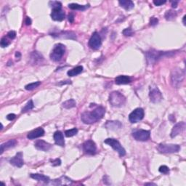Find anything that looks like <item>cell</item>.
<instances>
[{"instance_id": "cell-1", "label": "cell", "mask_w": 186, "mask_h": 186, "mask_svg": "<svg viewBox=\"0 0 186 186\" xmlns=\"http://www.w3.org/2000/svg\"><path fill=\"white\" fill-rule=\"evenodd\" d=\"M106 110L103 106H98L93 111H85L81 115V119L86 124H92L103 118Z\"/></svg>"}, {"instance_id": "cell-2", "label": "cell", "mask_w": 186, "mask_h": 186, "mask_svg": "<svg viewBox=\"0 0 186 186\" xmlns=\"http://www.w3.org/2000/svg\"><path fill=\"white\" fill-rule=\"evenodd\" d=\"M175 54V51H170V52H162L158 51L156 50H150V51H148L145 53L146 60H147L148 64L153 65L156 63L158 60L162 59L163 58L166 57H171Z\"/></svg>"}, {"instance_id": "cell-3", "label": "cell", "mask_w": 186, "mask_h": 186, "mask_svg": "<svg viewBox=\"0 0 186 186\" xmlns=\"http://www.w3.org/2000/svg\"><path fill=\"white\" fill-rule=\"evenodd\" d=\"M185 79V72L181 68H176L172 70L171 74V83L175 88H179L181 86Z\"/></svg>"}, {"instance_id": "cell-4", "label": "cell", "mask_w": 186, "mask_h": 186, "mask_svg": "<svg viewBox=\"0 0 186 186\" xmlns=\"http://www.w3.org/2000/svg\"><path fill=\"white\" fill-rule=\"evenodd\" d=\"M109 103L113 107H122L126 103V98L119 92H112L109 95Z\"/></svg>"}, {"instance_id": "cell-5", "label": "cell", "mask_w": 186, "mask_h": 186, "mask_svg": "<svg viewBox=\"0 0 186 186\" xmlns=\"http://www.w3.org/2000/svg\"><path fill=\"white\" fill-rule=\"evenodd\" d=\"M66 53V47L63 44H57L54 47L53 51L50 54V58L55 62H58L62 59Z\"/></svg>"}, {"instance_id": "cell-6", "label": "cell", "mask_w": 186, "mask_h": 186, "mask_svg": "<svg viewBox=\"0 0 186 186\" xmlns=\"http://www.w3.org/2000/svg\"><path fill=\"white\" fill-rule=\"evenodd\" d=\"M157 149L162 154H172L178 152L180 147L178 145L175 144H160Z\"/></svg>"}, {"instance_id": "cell-7", "label": "cell", "mask_w": 186, "mask_h": 186, "mask_svg": "<svg viewBox=\"0 0 186 186\" xmlns=\"http://www.w3.org/2000/svg\"><path fill=\"white\" fill-rule=\"evenodd\" d=\"M104 143L106 144H108L110 146L114 148V149L117 151L119 154L120 156H124L126 155V150L124 148L122 147V145H121V143L116 139L113 138H108L105 140Z\"/></svg>"}, {"instance_id": "cell-8", "label": "cell", "mask_w": 186, "mask_h": 186, "mask_svg": "<svg viewBox=\"0 0 186 186\" xmlns=\"http://www.w3.org/2000/svg\"><path fill=\"white\" fill-rule=\"evenodd\" d=\"M144 117V110L143 108H137L136 109H135L132 112L129 114V122L132 124L135 123L139 122L140 121H141Z\"/></svg>"}, {"instance_id": "cell-9", "label": "cell", "mask_w": 186, "mask_h": 186, "mask_svg": "<svg viewBox=\"0 0 186 186\" xmlns=\"http://www.w3.org/2000/svg\"><path fill=\"white\" fill-rule=\"evenodd\" d=\"M101 37L97 32H94L89 41V46L93 50H97L101 47Z\"/></svg>"}, {"instance_id": "cell-10", "label": "cell", "mask_w": 186, "mask_h": 186, "mask_svg": "<svg viewBox=\"0 0 186 186\" xmlns=\"http://www.w3.org/2000/svg\"><path fill=\"white\" fill-rule=\"evenodd\" d=\"M150 132L144 129H139L132 133V137L137 141H147L150 138Z\"/></svg>"}, {"instance_id": "cell-11", "label": "cell", "mask_w": 186, "mask_h": 186, "mask_svg": "<svg viewBox=\"0 0 186 186\" xmlns=\"http://www.w3.org/2000/svg\"><path fill=\"white\" fill-rule=\"evenodd\" d=\"M82 148L86 154H89V155H94L97 151L96 144L92 140H88V141L84 142L82 145Z\"/></svg>"}, {"instance_id": "cell-12", "label": "cell", "mask_w": 186, "mask_h": 186, "mask_svg": "<svg viewBox=\"0 0 186 186\" xmlns=\"http://www.w3.org/2000/svg\"><path fill=\"white\" fill-rule=\"evenodd\" d=\"M149 97H150V101L154 103H159L163 98L162 93H161L159 89H158L156 87H152V88L150 89L149 93Z\"/></svg>"}, {"instance_id": "cell-13", "label": "cell", "mask_w": 186, "mask_h": 186, "mask_svg": "<svg viewBox=\"0 0 186 186\" xmlns=\"http://www.w3.org/2000/svg\"><path fill=\"white\" fill-rule=\"evenodd\" d=\"M51 36L55 38L60 39H76V34L72 31H60L58 33H51Z\"/></svg>"}, {"instance_id": "cell-14", "label": "cell", "mask_w": 186, "mask_h": 186, "mask_svg": "<svg viewBox=\"0 0 186 186\" xmlns=\"http://www.w3.org/2000/svg\"><path fill=\"white\" fill-rule=\"evenodd\" d=\"M50 185H71L72 180L66 176H63L59 179L49 181L47 183Z\"/></svg>"}, {"instance_id": "cell-15", "label": "cell", "mask_w": 186, "mask_h": 186, "mask_svg": "<svg viewBox=\"0 0 186 186\" xmlns=\"http://www.w3.org/2000/svg\"><path fill=\"white\" fill-rule=\"evenodd\" d=\"M185 126H186L185 123L183 122H179L175 124L172 129V132H171V137H176L177 135L181 134L184 130H185Z\"/></svg>"}, {"instance_id": "cell-16", "label": "cell", "mask_w": 186, "mask_h": 186, "mask_svg": "<svg viewBox=\"0 0 186 186\" xmlns=\"http://www.w3.org/2000/svg\"><path fill=\"white\" fill-rule=\"evenodd\" d=\"M10 163L15 167H19V168L22 167V166L24 164V159H23L22 152H19V153L17 154L13 158H12L10 160Z\"/></svg>"}, {"instance_id": "cell-17", "label": "cell", "mask_w": 186, "mask_h": 186, "mask_svg": "<svg viewBox=\"0 0 186 186\" xmlns=\"http://www.w3.org/2000/svg\"><path fill=\"white\" fill-rule=\"evenodd\" d=\"M44 135H45V130H44V129L41 128V127H39V128L30 132L28 134V135H27V137H28L29 140H33L42 137Z\"/></svg>"}, {"instance_id": "cell-18", "label": "cell", "mask_w": 186, "mask_h": 186, "mask_svg": "<svg viewBox=\"0 0 186 186\" xmlns=\"http://www.w3.org/2000/svg\"><path fill=\"white\" fill-rule=\"evenodd\" d=\"M51 18L56 21H62L65 19V12L61 9L53 10L51 13Z\"/></svg>"}, {"instance_id": "cell-19", "label": "cell", "mask_w": 186, "mask_h": 186, "mask_svg": "<svg viewBox=\"0 0 186 186\" xmlns=\"http://www.w3.org/2000/svg\"><path fill=\"white\" fill-rule=\"evenodd\" d=\"M34 146L37 149L39 150H43V151H47V150H49L52 148V145L50 143L44 141H41V140L37 141L34 143Z\"/></svg>"}, {"instance_id": "cell-20", "label": "cell", "mask_w": 186, "mask_h": 186, "mask_svg": "<svg viewBox=\"0 0 186 186\" xmlns=\"http://www.w3.org/2000/svg\"><path fill=\"white\" fill-rule=\"evenodd\" d=\"M31 63L33 65H38L44 60V58L41 54H39L38 52L34 51L31 54L30 57Z\"/></svg>"}, {"instance_id": "cell-21", "label": "cell", "mask_w": 186, "mask_h": 186, "mask_svg": "<svg viewBox=\"0 0 186 186\" xmlns=\"http://www.w3.org/2000/svg\"><path fill=\"white\" fill-rule=\"evenodd\" d=\"M54 137V141H55V143L57 145L61 146V147H63L65 145V141H64V137L63 133L60 131H56L55 133H54L53 135Z\"/></svg>"}, {"instance_id": "cell-22", "label": "cell", "mask_w": 186, "mask_h": 186, "mask_svg": "<svg viewBox=\"0 0 186 186\" xmlns=\"http://www.w3.org/2000/svg\"><path fill=\"white\" fill-rule=\"evenodd\" d=\"M106 127L110 130H117L122 127V124L119 121H108L106 124Z\"/></svg>"}, {"instance_id": "cell-23", "label": "cell", "mask_w": 186, "mask_h": 186, "mask_svg": "<svg viewBox=\"0 0 186 186\" xmlns=\"http://www.w3.org/2000/svg\"><path fill=\"white\" fill-rule=\"evenodd\" d=\"M132 81V79L128 76H119L115 79V83L116 84H127Z\"/></svg>"}, {"instance_id": "cell-24", "label": "cell", "mask_w": 186, "mask_h": 186, "mask_svg": "<svg viewBox=\"0 0 186 186\" xmlns=\"http://www.w3.org/2000/svg\"><path fill=\"white\" fill-rule=\"evenodd\" d=\"M17 144V141L16 140L12 139V140H10L6 143L2 144L1 145V154H3V152L5 151V150L8 149V148L15 147Z\"/></svg>"}, {"instance_id": "cell-25", "label": "cell", "mask_w": 186, "mask_h": 186, "mask_svg": "<svg viewBox=\"0 0 186 186\" xmlns=\"http://www.w3.org/2000/svg\"><path fill=\"white\" fill-rule=\"evenodd\" d=\"M68 7L71 10H81V11H84V10H86L89 7V5H80L79 4H75V3H71L68 5Z\"/></svg>"}, {"instance_id": "cell-26", "label": "cell", "mask_w": 186, "mask_h": 186, "mask_svg": "<svg viewBox=\"0 0 186 186\" xmlns=\"http://www.w3.org/2000/svg\"><path fill=\"white\" fill-rule=\"evenodd\" d=\"M119 3L120 6L123 8H124L126 10H130L134 8V3L132 1H127V0H123V1H119Z\"/></svg>"}, {"instance_id": "cell-27", "label": "cell", "mask_w": 186, "mask_h": 186, "mask_svg": "<svg viewBox=\"0 0 186 186\" xmlns=\"http://www.w3.org/2000/svg\"><path fill=\"white\" fill-rule=\"evenodd\" d=\"M30 176L31 178L36 180L37 181H42L47 183L50 181L49 177L45 176V175L41 174H31Z\"/></svg>"}, {"instance_id": "cell-28", "label": "cell", "mask_w": 186, "mask_h": 186, "mask_svg": "<svg viewBox=\"0 0 186 186\" xmlns=\"http://www.w3.org/2000/svg\"><path fill=\"white\" fill-rule=\"evenodd\" d=\"M83 71V67L81 66H79L75 67V68H73V69L68 71L67 74L69 76H77V75L80 74Z\"/></svg>"}, {"instance_id": "cell-29", "label": "cell", "mask_w": 186, "mask_h": 186, "mask_svg": "<svg viewBox=\"0 0 186 186\" xmlns=\"http://www.w3.org/2000/svg\"><path fill=\"white\" fill-rule=\"evenodd\" d=\"M76 105V101H75L74 99H70L66 100V102H64V103H63V107L66 108V109H69V108L75 107Z\"/></svg>"}, {"instance_id": "cell-30", "label": "cell", "mask_w": 186, "mask_h": 186, "mask_svg": "<svg viewBox=\"0 0 186 186\" xmlns=\"http://www.w3.org/2000/svg\"><path fill=\"white\" fill-rule=\"evenodd\" d=\"M177 15V12L174 11V10H168V11H167L166 13H165V18H166L167 20H171L175 19Z\"/></svg>"}, {"instance_id": "cell-31", "label": "cell", "mask_w": 186, "mask_h": 186, "mask_svg": "<svg viewBox=\"0 0 186 186\" xmlns=\"http://www.w3.org/2000/svg\"><path fill=\"white\" fill-rule=\"evenodd\" d=\"M40 84H41L40 81H36V82L31 83V84H27L26 86L25 87V89H26V90H33V89L38 87Z\"/></svg>"}, {"instance_id": "cell-32", "label": "cell", "mask_w": 186, "mask_h": 186, "mask_svg": "<svg viewBox=\"0 0 186 186\" xmlns=\"http://www.w3.org/2000/svg\"><path fill=\"white\" fill-rule=\"evenodd\" d=\"M33 107H34V104L33 103V100H30L27 103V104L25 106V107L22 109V113H26L28 110H30L31 109H33Z\"/></svg>"}, {"instance_id": "cell-33", "label": "cell", "mask_w": 186, "mask_h": 186, "mask_svg": "<svg viewBox=\"0 0 186 186\" xmlns=\"http://www.w3.org/2000/svg\"><path fill=\"white\" fill-rule=\"evenodd\" d=\"M77 132H78V129L76 128H73L71 129H68V130H66L65 132V135H66V137H69L76 135Z\"/></svg>"}, {"instance_id": "cell-34", "label": "cell", "mask_w": 186, "mask_h": 186, "mask_svg": "<svg viewBox=\"0 0 186 186\" xmlns=\"http://www.w3.org/2000/svg\"><path fill=\"white\" fill-rule=\"evenodd\" d=\"M50 6L53 8V10L55 9H61L62 8V4L60 2H50Z\"/></svg>"}, {"instance_id": "cell-35", "label": "cell", "mask_w": 186, "mask_h": 186, "mask_svg": "<svg viewBox=\"0 0 186 186\" xmlns=\"http://www.w3.org/2000/svg\"><path fill=\"white\" fill-rule=\"evenodd\" d=\"M10 45V41L8 40V39L6 38V37H3V38H2L1 41H0V45H1V47L4 48L7 47V46H9Z\"/></svg>"}, {"instance_id": "cell-36", "label": "cell", "mask_w": 186, "mask_h": 186, "mask_svg": "<svg viewBox=\"0 0 186 186\" xmlns=\"http://www.w3.org/2000/svg\"><path fill=\"white\" fill-rule=\"evenodd\" d=\"M159 172L162 174L164 175H167L169 172H170V169H169L168 167L165 166V165H163V166H161L159 167Z\"/></svg>"}, {"instance_id": "cell-37", "label": "cell", "mask_w": 186, "mask_h": 186, "mask_svg": "<svg viewBox=\"0 0 186 186\" xmlns=\"http://www.w3.org/2000/svg\"><path fill=\"white\" fill-rule=\"evenodd\" d=\"M122 33H123V34H124L125 37H131V36H132V35L134 34L133 31L132 30V29L130 28L124 29V30L122 31Z\"/></svg>"}, {"instance_id": "cell-38", "label": "cell", "mask_w": 186, "mask_h": 186, "mask_svg": "<svg viewBox=\"0 0 186 186\" xmlns=\"http://www.w3.org/2000/svg\"><path fill=\"white\" fill-rule=\"evenodd\" d=\"M158 20L156 18H155V17H152V18L150 19V26H156V24H158Z\"/></svg>"}, {"instance_id": "cell-39", "label": "cell", "mask_w": 186, "mask_h": 186, "mask_svg": "<svg viewBox=\"0 0 186 186\" xmlns=\"http://www.w3.org/2000/svg\"><path fill=\"white\" fill-rule=\"evenodd\" d=\"M7 37L10 39H14L16 37V32L15 31H10L7 33Z\"/></svg>"}, {"instance_id": "cell-40", "label": "cell", "mask_w": 186, "mask_h": 186, "mask_svg": "<svg viewBox=\"0 0 186 186\" xmlns=\"http://www.w3.org/2000/svg\"><path fill=\"white\" fill-rule=\"evenodd\" d=\"M51 163L53 166H59V165L61 164V161L59 158H56L55 160L51 161Z\"/></svg>"}, {"instance_id": "cell-41", "label": "cell", "mask_w": 186, "mask_h": 186, "mask_svg": "<svg viewBox=\"0 0 186 186\" xmlns=\"http://www.w3.org/2000/svg\"><path fill=\"white\" fill-rule=\"evenodd\" d=\"M165 3H166V1H158V0H157V1H154V4L156 6H161Z\"/></svg>"}, {"instance_id": "cell-42", "label": "cell", "mask_w": 186, "mask_h": 186, "mask_svg": "<svg viewBox=\"0 0 186 186\" xmlns=\"http://www.w3.org/2000/svg\"><path fill=\"white\" fill-rule=\"evenodd\" d=\"M68 21H69L70 23H74V15L73 13H70L68 16Z\"/></svg>"}, {"instance_id": "cell-43", "label": "cell", "mask_w": 186, "mask_h": 186, "mask_svg": "<svg viewBox=\"0 0 186 186\" xmlns=\"http://www.w3.org/2000/svg\"><path fill=\"white\" fill-rule=\"evenodd\" d=\"M15 118V114H8L7 116V119L9 121H12V120H13Z\"/></svg>"}, {"instance_id": "cell-44", "label": "cell", "mask_w": 186, "mask_h": 186, "mask_svg": "<svg viewBox=\"0 0 186 186\" xmlns=\"http://www.w3.org/2000/svg\"><path fill=\"white\" fill-rule=\"evenodd\" d=\"M25 24H26V26H30L31 24V19L29 17H26V20H25Z\"/></svg>"}, {"instance_id": "cell-45", "label": "cell", "mask_w": 186, "mask_h": 186, "mask_svg": "<svg viewBox=\"0 0 186 186\" xmlns=\"http://www.w3.org/2000/svg\"><path fill=\"white\" fill-rule=\"evenodd\" d=\"M15 55V58L17 60H20V58H21V54H20V52H16Z\"/></svg>"}, {"instance_id": "cell-46", "label": "cell", "mask_w": 186, "mask_h": 186, "mask_svg": "<svg viewBox=\"0 0 186 186\" xmlns=\"http://www.w3.org/2000/svg\"><path fill=\"white\" fill-rule=\"evenodd\" d=\"M177 4H178V2L177 1H175V2H172V6L173 8H176L177 7Z\"/></svg>"}, {"instance_id": "cell-47", "label": "cell", "mask_w": 186, "mask_h": 186, "mask_svg": "<svg viewBox=\"0 0 186 186\" xmlns=\"http://www.w3.org/2000/svg\"><path fill=\"white\" fill-rule=\"evenodd\" d=\"M145 185H156L155 183H145Z\"/></svg>"}, {"instance_id": "cell-48", "label": "cell", "mask_w": 186, "mask_h": 186, "mask_svg": "<svg viewBox=\"0 0 186 186\" xmlns=\"http://www.w3.org/2000/svg\"><path fill=\"white\" fill-rule=\"evenodd\" d=\"M185 18H186V15H184V17H183V24L184 25H185Z\"/></svg>"}]
</instances>
